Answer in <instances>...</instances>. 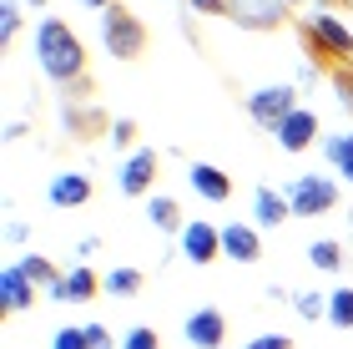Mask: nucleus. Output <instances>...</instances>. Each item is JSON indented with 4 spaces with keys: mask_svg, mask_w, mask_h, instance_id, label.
I'll return each mask as SVG.
<instances>
[{
    "mask_svg": "<svg viewBox=\"0 0 353 349\" xmlns=\"http://www.w3.org/2000/svg\"><path fill=\"white\" fill-rule=\"evenodd\" d=\"M101 46L117 61H141V56L152 51V26L141 21L126 0H117V6L101 10Z\"/></svg>",
    "mask_w": 353,
    "mask_h": 349,
    "instance_id": "7ed1b4c3",
    "label": "nucleus"
},
{
    "mask_svg": "<svg viewBox=\"0 0 353 349\" xmlns=\"http://www.w3.org/2000/svg\"><path fill=\"white\" fill-rule=\"evenodd\" d=\"M101 289H106V279L96 274V268H86V263H76L66 274V304H91Z\"/></svg>",
    "mask_w": 353,
    "mask_h": 349,
    "instance_id": "f3484780",
    "label": "nucleus"
},
{
    "mask_svg": "<svg viewBox=\"0 0 353 349\" xmlns=\"http://www.w3.org/2000/svg\"><path fill=\"white\" fill-rule=\"evenodd\" d=\"M293 30H298V46H303V56H308V66H313L318 76H333L339 66H348V61H353V30H348L333 10L298 15Z\"/></svg>",
    "mask_w": 353,
    "mask_h": 349,
    "instance_id": "f03ea898",
    "label": "nucleus"
},
{
    "mask_svg": "<svg viewBox=\"0 0 353 349\" xmlns=\"http://www.w3.org/2000/svg\"><path fill=\"white\" fill-rule=\"evenodd\" d=\"M187 344L192 349H222L228 344V314L222 309H197L187 319Z\"/></svg>",
    "mask_w": 353,
    "mask_h": 349,
    "instance_id": "f8f14e48",
    "label": "nucleus"
},
{
    "mask_svg": "<svg viewBox=\"0 0 353 349\" xmlns=\"http://www.w3.org/2000/svg\"><path fill=\"white\" fill-rule=\"evenodd\" d=\"M252 218H258L263 228H278L293 218V202H288V193H278V187H258L252 193Z\"/></svg>",
    "mask_w": 353,
    "mask_h": 349,
    "instance_id": "dca6fc26",
    "label": "nucleus"
},
{
    "mask_svg": "<svg viewBox=\"0 0 353 349\" xmlns=\"http://www.w3.org/2000/svg\"><path fill=\"white\" fill-rule=\"evenodd\" d=\"M30 6H46V0H30Z\"/></svg>",
    "mask_w": 353,
    "mask_h": 349,
    "instance_id": "f704fd0d",
    "label": "nucleus"
},
{
    "mask_svg": "<svg viewBox=\"0 0 353 349\" xmlns=\"http://www.w3.org/2000/svg\"><path fill=\"white\" fill-rule=\"evenodd\" d=\"M46 198H51V208H86L96 198V182L86 172H56L51 187H46Z\"/></svg>",
    "mask_w": 353,
    "mask_h": 349,
    "instance_id": "9b49d317",
    "label": "nucleus"
},
{
    "mask_svg": "<svg viewBox=\"0 0 353 349\" xmlns=\"http://www.w3.org/2000/svg\"><path fill=\"white\" fill-rule=\"evenodd\" d=\"M117 178H121L117 187H121L126 198H152V193H157V178H162V152H157V147H137V152L121 162Z\"/></svg>",
    "mask_w": 353,
    "mask_h": 349,
    "instance_id": "0eeeda50",
    "label": "nucleus"
},
{
    "mask_svg": "<svg viewBox=\"0 0 353 349\" xmlns=\"http://www.w3.org/2000/svg\"><path fill=\"white\" fill-rule=\"evenodd\" d=\"M323 152H328V162L343 172V178L353 182V132H343V137H328L323 142Z\"/></svg>",
    "mask_w": 353,
    "mask_h": 349,
    "instance_id": "4be33fe9",
    "label": "nucleus"
},
{
    "mask_svg": "<svg viewBox=\"0 0 353 349\" xmlns=\"http://www.w3.org/2000/svg\"><path fill=\"white\" fill-rule=\"evenodd\" d=\"M21 36V6H15V0H6V6H0V41H15Z\"/></svg>",
    "mask_w": 353,
    "mask_h": 349,
    "instance_id": "a878e982",
    "label": "nucleus"
},
{
    "mask_svg": "<svg viewBox=\"0 0 353 349\" xmlns=\"http://www.w3.org/2000/svg\"><path fill=\"white\" fill-rule=\"evenodd\" d=\"M313 6H318V10H339V15H343V10L353 6V0H313Z\"/></svg>",
    "mask_w": 353,
    "mask_h": 349,
    "instance_id": "473e14b6",
    "label": "nucleus"
},
{
    "mask_svg": "<svg viewBox=\"0 0 353 349\" xmlns=\"http://www.w3.org/2000/svg\"><path fill=\"white\" fill-rule=\"evenodd\" d=\"M21 268H26V279L36 283V289H56V283L66 279V274H61V268H56L51 258H46V253H26V258H21Z\"/></svg>",
    "mask_w": 353,
    "mask_h": 349,
    "instance_id": "6ab92c4d",
    "label": "nucleus"
},
{
    "mask_svg": "<svg viewBox=\"0 0 353 349\" xmlns=\"http://www.w3.org/2000/svg\"><path fill=\"white\" fill-rule=\"evenodd\" d=\"M61 117H66V132L76 142H101V137H111V126H117L96 102H66V112H61Z\"/></svg>",
    "mask_w": 353,
    "mask_h": 349,
    "instance_id": "1a4fd4ad",
    "label": "nucleus"
},
{
    "mask_svg": "<svg viewBox=\"0 0 353 349\" xmlns=\"http://www.w3.org/2000/svg\"><path fill=\"white\" fill-rule=\"evenodd\" d=\"M293 309L308 324H318V319H328V294H293Z\"/></svg>",
    "mask_w": 353,
    "mask_h": 349,
    "instance_id": "b1692460",
    "label": "nucleus"
},
{
    "mask_svg": "<svg viewBox=\"0 0 353 349\" xmlns=\"http://www.w3.org/2000/svg\"><path fill=\"white\" fill-rule=\"evenodd\" d=\"M328 324L353 329V289H333L328 294Z\"/></svg>",
    "mask_w": 353,
    "mask_h": 349,
    "instance_id": "5701e85b",
    "label": "nucleus"
},
{
    "mask_svg": "<svg viewBox=\"0 0 353 349\" xmlns=\"http://www.w3.org/2000/svg\"><path fill=\"white\" fill-rule=\"evenodd\" d=\"M81 6H91V10H106V6H117V0H81Z\"/></svg>",
    "mask_w": 353,
    "mask_h": 349,
    "instance_id": "72a5a7b5",
    "label": "nucleus"
},
{
    "mask_svg": "<svg viewBox=\"0 0 353 349\" xmlns=\"http://www.w3.org/2000/svg\"><path fill=\"white\" fill-rule=\"evenodd\" d=\"M187 182L197 187V198H207V202H228L232 198V178L222 167H212V162H192V172H187Z\"/></svg>",
    "mask_w": 353,
    "mask_h": 349,
    "instance_id": "2eb2a0df",
    "label": "nucleus"
},
{
    "mask_svg": "<svg viewBox=\"0 0 353 349\" xmlns=\"http://www.w3.org/2000/svg\"><path fill=\"white\" fill-rule=\"evenodd\" d=\"M288 202H293V218L333 213V208H339V182H333V178H318V172H308V178H293V187H288Z\"/></svg>",
    "mask_w": 353,
    "mask_h": 349,
    "instance_id": "20e7f679",
    "label": "nucleus"
},
{
    "mask_svg": "<svg viewBox=\"0 0 353 349\" xmlns=\"http://www.w3.org/2000/svg\"><path fill=\"white\" fill-rule=\"evenodd\" d=\"M187 6L197 10V15H222V21L232 15V0H187Z\"/></svg>",
    "mask_w": 353,
    "mask_h": 349,
    "instance_id": "7c9ffc66",
    "label": "nucleus"
},
{
    "mask_svg": "<svg viewBox=\"0 0 353 349\" xmlns=\"http://www.w3.org/2000/svg\"><path fill=\"white\" fill-rule=\"evenodd\" d=\"M328 82H333V91H339L343 112H353V61H348V66H339V71L328 76Z\"/></svg>",
    "mask_w": 353,
    "mask_h": 349,
    "instance_id": "bb28decb",
    "label": "nucleus"
},
{
    "mask_svg": "<svg viewBox=\"0 0 353 349\" xmlns=\"http://www.w3.org/2000/svg\"><path fill=\"white\" fill-rule=\"evenodd\" d=\"M0 304H6V314H21V309L36 304V283L26 279V268H21V263L0 268Z\"/></svg>",
    "mask_w": 353,
    "mask_h": 349,
    "instance_id": "4468645a",
    "label": "nucleus"
},
{
    "mask_svg": "<svg viewBox=\"0 0 353 349\" xmlns=\"http://www.w3.org/2000/svg\"><path fill=\"white\" fill-rule=\"evenodd\" d=\"M36 61H41V71L56 82V91L66 102H96L101 97L91 56H86V41L76 36L66 21H56V15H46L36 26Z\"/></svg>",
    "mask_w": 353,
    "mask_h": 349,
    "instance_id": "f257e3e1",
    "label": "nucleus"
},
{
    "mask_svg": "<svg viewBox=\"0 0 353 349\" xmlns=\"http://www.w3.org/2000/svg\"><path fill=\"white\" fill-rule=\"evenodd\" d=\"M248 349H293V339L288 334H258V339H248Z\"/></svg>",
    "mask_w": 353,
    "mask_h": 349,
    "instance_id": "2f4dec72",
    "label": "nucleus"
},
{
    "mask_svg": "<svg viewBox=\"0 0 353 349\" xmlns=\"http://www.w3.org/2000/svg\"><path fill=\"white\" fill-rule=\"evenodd\" d=\"M308 263L323 268V274L343 268V243H339V238H313V243H308Z\"/></svg>",
    "mask_w": 353,
    "mask_h": 349,
    "instance_id": "412c9836",
    "label": "nucleus"
},
{
    "mask_svg": "<svg viewBox=\"0 0 353 349\" xmlns=\"http://www.w3.org/2000/svg\"><path fill=\"white\" fill-rule=\"evenodd\" d=\"M293 10H298V0H232L228 21L243 30H278L293 21Z\"/></svg>",
    "mask_w": 353,
    "mask_h": 349,
    "instance_id": "423d86ee",
    "label": "nucleus"
},
{
    "mask_svg": "<svg viewBox=\"0 0 353 349\" xmlns=\"http://www.w3.org/2000/svg\"><path fill=\"white\" fill-rule=\"evenodd\" d=\"M147 218H152V228H162V233H182V228H187L182 202H176V198H167V193H152V202H147Z\"/></svg>",
    "mask_w": 353,
    "mask_h": 349,
    "instance_id": "a211bd4d",
    "label": "nucleus"
},
{
    "mask_svg": "<svg viewBox=\"0 0 353 349\" xmlns=\"http://www.w3.org/2000/svg\"><path fill=\"white\" fill-rule=\"evenodd\" d=\"M182 253H187L197 268L217 263V258H222V228H212L207 218H187V228H182Z\"/></svg>",
    "mask_w": 353,
    "mask_h": 349,
    "instance_id": "6e6552de",
    "label": "nucleus"
},
{
    "mask_svg": "<svg viewBox=\"0 0 353 349\" xmlns=\"http://www.w3.org/2000/svg\"><path fill=\"white\" fill-rule=\"evenodd\" d=\"M293 112H298V91L283 86V82H278V86H258V91L248 97V117L258 122L263 132H278Z\"/></svg>",
    "mask_w": 353,
    "mask_h": 349,
    "instance_id": "39448f33",
    "label": "nucleus"
},
{
    "mask_svg": "<svg viewBox=\"0 0 353 349\" xmlns=\"http://www.w3.org/2000/svg\"><path fill=\"white\" fill-rule=\"evenodd\" d=\"M86 329V349H117V339H111L106 324H81Z\"/></svg>",
    "mask_w": 353,
    "mask_h": 349,
    "instance_id": "c756f323",
    "label": "nucleus"
},
{
    "mask_svg": "<svg viewBox=\"0 0 353 349\" xmlns=\"http://www.w3.org/2000/svg\"><path fill=\"white\" fill-rule=\"evenodd\" d=\"M51 349H86V329H56V339H51Z\"/></svg>",
    "mask_w": 353,
    "mask_h": 349,
    "instance_id": "c85d7f7f",
    "label": "nucleus"
},
{
    "mask_svg": "<svg viewBox=\"0 0 353 349\" xmlns=\"http://www.w3.org/2000/svg\"><path fill=\"white\" fill-rule=\"evenodd\" d=\"M222 258L258 263L263 258V233L252 228V223H228V228H222Z\"/></svg>",
    "mask_w": 353,
    "mask_h": 349,
    "instance_id": "ddd939ff",
    "label": "nucleus"
},
{
    "mask_svg": "<svg viewBox=\"0 0 353 349\" xmlns=\"http://www.w3.org/2000/svg\"><path fill=\"white\" fill-rule=\"evenodd\" d=\"M121 349H162V334H157L152 324H137V329H126Z\"/></svg>",
    "mask_w": 353,
    "mask_h": 349,
    "instance_id": "393cba45",
    "label": "nucleus"
},
{
    "mask_svg": "<svg viewBox=\"0 0 353 349\" xmlns=\"http://www.w3.org/2000/svg\"><path fill=\"white\" fill-rule=\"evenodd\" d=\"M141 289H147V274H141V268H111L106 274V294H117V299H137Z\"/></svg>",
    "mask_w": 353,
    "mask_h": 349,
    "instance_id": "aec40b11",
    "label": "nucleus"
},
{
    "mask_svg": "<svg viewBox=\"0 0 353 349\" xmlns=\"http://www.w3.org/2000/svg\"><path fill=\"white\" fill-rule=\"evenodd\" d=\"M272 137H278V147H283V152H308L313 142L323 137V126H318V112H308V106H298V112L288 117V122H283V126H278Z\"/></svg>",
    "mask_w": 353,
    "mask_h": 349,
    "instance_id": "9d476101",
    "label": "nucleus"
},
{
    "mask_svg": "<svg viewBox=\"0 0 353 349\" xmlns=\"http://www.w3.org/2000/svg\"><path fill=\"white\" fill-rule=\"evenodd\" d=\"M137 137H141V126L132 117H121L117 126H111V142H117V147H137Z\"/></svg>",
    "mask_w": 353,
    "mask_h": 349,
    "instance_id": "cd10ccee",
    "label": "nucleus"
}]
</instances>
